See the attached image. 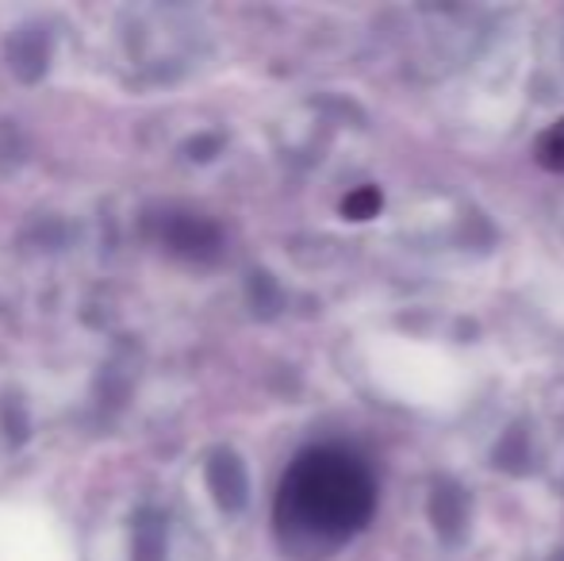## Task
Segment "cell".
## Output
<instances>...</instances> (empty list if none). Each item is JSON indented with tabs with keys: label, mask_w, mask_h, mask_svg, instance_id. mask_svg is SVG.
<instances>
[{
	"label": "cell",
	"mask_w": 564,
	"mask_h": 561,
	"mask_svg": "<svg viewBox=\"0 0 564 561\" xmlns=\"http://www.w3.org/2000/svg\"><path fill=\"white\" fill-rule=\"evenodd\" d=\"M538 162L553 173H564V120L550 123L538 139Z\"/></svg>",
	"instance_id": "obj_2"
},
{
	"label": "cell",
	"mask_w": 564,
	"mask_h": 561,
	"mask_svg": "<svg viewBox=\"0 0 564 561\" xmlns=\"http://www.w3.org/2000/svg\"><path fill=\"white\" fill-rule=\"evenodd\" d=\"M380 212V193L377 188H357L354 196H346V204H341V216L349 219H369Z\"/></svg>",
	"instance_id": "obj_3"
},
{
	"label": "cell",
	"mask_w": 564,
	"mask_h": 561,
	"mask_svg": "<svg viewBox=\"0 0 564 561\" xmlns=\"http://www.w3.org/2000/svg\"><path fill=\"white\" fill-rule=\"evenodd\" d=\"M377 511V481L369 465L341 446L304 450L289 465L276 493V527L307 547H338L365 531Z\"/></svg>",
	"instance_id": "obj_1"
}]
</instances>
